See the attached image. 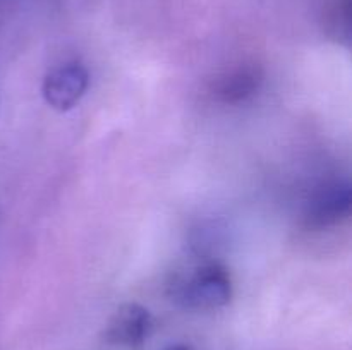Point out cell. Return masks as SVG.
<instances>
[{
    "instance_id": "1",
    "label": "cell",
    "mask_w": 352,
    "mask_h": 350,
    "mask_svg": "<svg viewBox=\"0 0 352 350\" xmlns=\"http://www.w3.org/2000/svg\"><path fill=\"white\" fill-rule=\"evenodd\" d=\"M172 297L189 311H215L232 299V280L222 264L206 263L175 287Z\"/></svg>"
},
{
    "instance_id": "2",
    "label": "cell",
    "mask_w": 352,
    "mask_h": 350,
    "mask_svg": "<svg viewBox=\"0 0 352 350\" xmlns=\"http://www.w3.org/2000/svg\"><path fill=\"white\" fill-rule=\"evenodd\" d=\"M89 84V74L79 62L58 65L48 72L41 84V95L48 106L57 112H69L74 108Z\"/></svg>"
},
{
    "instance_id": "3",
    "label": "cell",
    "mask_w": 352,
    "mask_h": 350,
    "mask_svg": "<svg viewBox=\"0 0 352 350\" xmlns=\"http://www.w3.org/2000/svg\"><path fill=\"white\" fill-rule=\"evenodd\" d=\"M352 187L349 182H332L315 192L305 213V223L311 230H327L349 218Z\"/></svg>"
},
{
    "instance_id": "4",
    "label": "cell",
    "mask_w": 352,
    "mask_h": 350,
    "mask_svg": "<svg viewBox=\"0 0 352 350\" xmlns=\"http://www.w3.org/2000/svg\"><path fill=\"white\" fill-rule=\"evenodd\" d=\"M151 314L138 302L120 305L109 319L103 331V338L110 345L138 349L144 343L151 331Z\"/></svg>"
},
{
    "instance_id": "5",
    "label": "cell",
    "mask_w": 352,
    "mask_h": 350,
    "mask_svg": "<svg viewBox=\"0 0 352 350\" xmlns=\"http://www.w3.org/2000/svg\"><path fill=\"white\" fill-rule=\"evenodd\" d=\"M261 81H263V75L260 69L243 65L219 79L213 91L217 98L222 100L223 103H239L256 95Z\"/></svg>"
},
{
    "instance_id": "6",
    "label": "cell",
    "mask_w": 352,
    "mask_h": 350,
    "mask_svg": "<svg viewBox=\"0 0 352 350\" xmlns=\"http://www.w3.org/2000/svg\"><path fill=\"white\" fill-rule=\"evenodd\" d=\"M165 350H192L189 345H184V343H179V345H172Z\"/></svg>"
}]
</instances>
